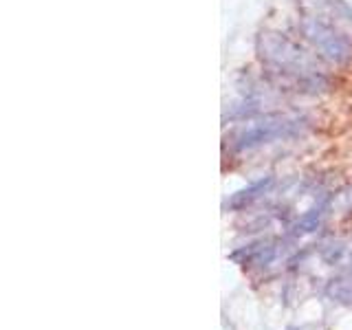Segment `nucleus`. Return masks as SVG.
Returning a JSON list of instances; mask_svg holds the SVG:
<instances>
[{
  "label": "nucleus",
  "mask_w": 352,
  "mask_h": 330,
  "mask_svg": "<svg viewBox=\"0 0 352 330\" xmlns=\"http://www.w3.org/2000/svg\"><path fill=\"white\" fill-rule=\"evenodd\" d=\"M293 126L295 124H291V121H286L282 117L264 119V121H260V124L251 126L249 130L242 132L240 139H238V150H251V148L262 146V143H271L273 139H278V137L291 135Z\"/></svg>",
  "instance_id": "7ed1b4c3"
},
{
  "label": "nucleus",
  "mask_w": 352,
  "mask_h": 330,
  "mask_svg": "<svg viewBox=\"0 0 352 330\" xmlns=\"http://www.w3.org/2000/svg\"><path fill=\"white\" fill-rule=\"evenodd\" d=\"M304 36L311 40L315 47L322 53V58H326L333 64H344L346 60L352 58V44L348 42L346 36H341L335 29H330L326 22L322 20H306L304 25Z\"/></svg>",
  "instance_id": "f257e3e1"
},
{
  "label": "nucleus",
  "mask_w": 352,
  "mask_h": 330,
  "mask_svg": "<svg viewBox=\"0 0 352 330\" xmlns=\"http://www.w3.org/2000/svg\"><path fill=\"white\" fill-rule=\"evenodd\" d=\"M326 293L333 297L335 302L344 306H352V267L330 280L326 286Z\"/></svg>",
  "instance_id": "20e7f679"
},
{
  "label": "nucleus",
  "mask_w": 352,
  "mask_h": 330,
  "mask_svg": "<svg viewBox=\"0 0 352 330\" xmlns=\"http://www.w3.org/2000/svg\"><path fill=\"white\" fill-rule=\"evenodd\" d=\"M322 218H324V205H317V207H313V209H308V212L295 223L293 234H295V236L311 234V231H315V229L319 227V223H322Z\"/></svg>",
  "instance_id": "423d86ee"
},
{
  "label": "nucleus",
  "mask_w": 352,
  "mask_h": 330,
  "mask_svg": "<svg viewBox=\"0 0 352 330\" xmlns=\"http://www.w3.org/2000/svg\"><path fill=\"white\" fill-rule=\"evenodd\" d=\"M289 330H326L324 324H302V326H291Z\"/></svg>",
  "instance_id": "6e6552de"
},
{
  "label": "nucleus",
  "mask_w": 352,
  "mask_h": 330,
  "mask_svg": "<svg viewBox=\"0 0 352 330\" xmlns=\"http://www.w3.org/2000/svg\"><path fill=\"white\" fill-rule=\"evenodd\" d=\"M273 183V179H262L258 183H253L251 187H247V190H242L238 194H234V198L229 201V207H234V209H242V207H247L249 203H253L260 194H264L269 190V185Z\"/></svg>",
  "instance_id": "39448f33"
},
{
  "label": "nucleus",
  "mask_w": 352,
  "mask_h": 330,
  "mask_svg": "<svg viewBox=\"0 0 352 330\" xmlns=\"http://www.w3.org/2000/svg\"><path fill=\"white\" fill-rule=\"evenodd\" d=\"M260 55L267 62L275 64L284 71H304L306 55L300 47H295L291 40H286L280 33H262L258 40Z\"/></svg>",
  "instance_id": "f03ea898"
},
{
  "label": "nucleus",
  "mask_w": 352,
  "mask_h": 330,
  "mask_svg": "<svg viewBox=\"0 0 352 330\" xmlns=\"http://www.w3.org/2000/svg\"><path fill=\"white\" fill-rule=\"evenodd\" d=\"M344 256V245L341 242H330V245L322 247V260L326 264H335L339 262V258Z\"/></svg>",
  "instance_id": "0eeeda50"
}]
</instances>
